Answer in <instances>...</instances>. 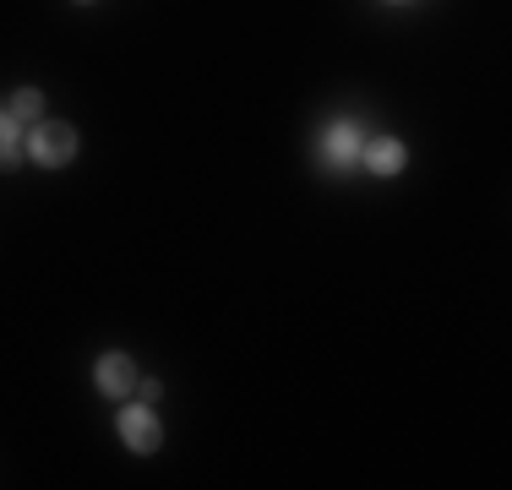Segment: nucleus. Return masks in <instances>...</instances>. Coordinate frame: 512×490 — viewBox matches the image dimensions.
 <instances>
[{
  "instance_id": "nucleus-1",
  "label": "nucleus",
  "mask_w": 512,
  "mask_h": 490,
  "mask_svg": "<svg viewBox=\"0 0 512 490\" xmlns=\"http://www.w3.org/2000/svg\"><path fill=\"white\" fill-rule=\"evenodd\" d=\"M22 158H33L39 169H60L77 158V131L66 126V120H33L28 131H22Z\"/></svg>"
},
{
  "instance_id": "nucleus-2",
  "label": "nucleus",
  "mask_w": 512,
  "mask_h": 490,
  "mask_svg": "<svg viewBox=\"0 0 512 490\" xmlns=\"http://www.w3.org/2000/svg\"><path fill=\"white\" fill-rule=\"evenodd\" d=\"M360 147H365L360 120H327L322 137H316V164L333 169V175H344V169L360 164Z\"/></svg>"
},
{
  "instance_id": "nucleus-3",
  "label": "nucleus",
  "mask_w": 512,
  "mask_h": 490,
  "mask_svg": "<svg viewBox=\"0 0 512 490\" xmlns=\"http://www.w3.org/2000/svg\"><path fill=\"white\" fill-rule=\"evenodd\" d=\"M115 425H120V441H126L131 452H158V441H164V425H158V414L148 403H126Z\"/></svg>"
},
{
  "instance_id": "nucleus-4",
  "label": "nucleus",
  "mask_w": 512,
  "mask_h": 490,
  "mask_svg": "<svg viewBox=\"0 0 512 490\" xmlns=\"http://www.w3.org/2000/svg\"><path fill=\"white\" fill-rule=\"evenodd\" d=\"M360 164H365V169H371V175H376V180H393V175H398V169H404V164H409V147H404V142H398V137H371V142H365V147H360Z\"/></svg>"
},
{
  "instance_id": "nucleus-5",
  "label": "nucleus",
  "mask_w": 512,
  "mask_h": 490,
  "mask_svg": "<svg viewBox=\"0 0 512 490\" xmlns=\"http://www.w3.org/2000/svg\"><path fill=\"white\" fill-rule=\"evenodd\" d=\"M93 382H99V392H109V398H126L131 387H137V365H131V354H99V365H93Z\"/></svg>"
},
{
  "instance_id": "nucleus-6",
  "label": "nucleus",
  "mask_w": 512,
  "mask_h": 490,
  "mask_svg": "<svg viewBox=\"0 0 512 490\" xmlns=\"http://www.w3.org/2000/svg\"><path fill=\"white\" fill-rule=\"evenodd\" d=\"M22 158V120L11 109H0V164H17Z\"/></svg>"
},
{
  "instance_id": "nucleus-7",
  "label": "nucleus",
  "mask_w": 512,
  "mask_h": 490,
  "mask_svg": "<svg viewBox=\"0 0 512 490\" xmlns=\"http://www.w3.org/2000/svg\"><path fill=\"white\" fill-rule=\"evenodd\" d=\"M11 115H17L22 126L44 120V98H39V88H17V93H11Z\"/></svg>"
},
{
  "instance_id": "nucleus-8",
  "label": "nucleus",
  "mask_w": 512,
  "mask_h": 490,
  "mask_svg": "<svg viewBox=\"0 0 512 490\" xmlns=\"http://www.w3.org/2000/svg\"><path fill=\"white\" fill-rule=\"evenodd\" d=\"M137 387H142V403H153V398H158V392H164V382H158V376H142V382H137Z\"/></svg>"
},
{
  "instance_id": "nucleus-9",
  "label": "nucleus",
  "mask_w": 512,
  "mask_h": 490,
  "mask_svg": "<svg viewBox=\"0 0 512 490\" xmlns=\"http://www.w3.org/2000/svg\"><path fill=\"white\" fill-rule=\"evenodd\" d=\"M77 6H93V0H77Z\"/></svg>"
}]
</instances>
